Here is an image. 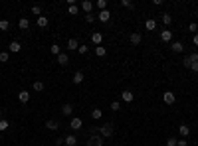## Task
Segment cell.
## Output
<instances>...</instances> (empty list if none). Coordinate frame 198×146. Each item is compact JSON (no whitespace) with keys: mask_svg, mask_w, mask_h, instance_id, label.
<instances>
[{"mask_svg":"<svg viewBox=\"0 0 198 146\" xmlns=\"http://www.w3.org/2000/svg\"><path fill=\"white\" fill-rule=\"evenodd\" d=\"M176 144H178V140H176L174 136H170V138L167 140V146H176Z\"/></svg>","mask_w":198,"mask_h":146,"instance_id":"obj_38","label":"cell"},{"mask_svg":"<svg viewBox=\"0 0 198 146\" xmlns=\"http://www.w3.org/2000/svg\"><path fill=\"white\" fill-rule=\"evenodd\" d=\"M176 146H188V142H186V138H180V140H178V144H176Z\"/></svg>","mask_w":198,"mask_h":146,"instance_id":"obj_43","label":"cell"},{"mask_svg":"<svg viewBox=\"0 0 198 146\" xmlns=\"http://www.w3.org/2000/svg\"><path fill=\"white\" fill-rule=\"evenodd\" d=\"M188 57H190V61H192V63H194V61H198V53H196V51H192Z\"/></svg>","mask_w":198,"mask_h":146,"instance_id":"obj_42","label":"cell"},{"mask_svg":"<svg viewBox=\"0 0 198 146\" xmlns=\"http://www.w3.org/2000/svg\"><path fill=\"white\" fill-rule=\"evenodd\" d=\"M95 55H97V57H105L107 55V50H105L103 46H95Z\"/></svg>","mask_w":198,"mask_h":146,"instance_id":"obj_22","label":"cell"},{"mask_svg":"<svg viewBox=\"0 0 198 146\" xmlns=\"http://www.w3.org/2000/svg\"><path fill=\"white\" fill-rule=\"evenodd\" d=\"M50 50H52V55H56V57L62 53V51H60V46H58V44H52V47H50Z\"/></svg>","mask_w":198,"mask_h":146,"instance_id":"obj_31","label":"cell"},{"mask_svg":"<svg viewBox=\"0 0 198 146\" xmlns=\"http://www.w3.org/2000/svg\"><path fill=\"white\" fill-rule=\"evenodd\" d=\"M129 40H131V44H133V46H139V44L143 42V38H141V34H139V32H131Z\"/></svg>","mask_w":198,"mask_h":146,"instance_id":"obj_9","label":"cell"},{"mask_svg":"<svg viewBox=\"0 0 198 146\" xmlns=\"http://www.w3.org/2000/svg\"><path fill=\"white\" fill-rule=\"evenodd\" d=\"M10 128V124H8V121L6 118H2V121H0V132H6Z\"/></svg>","mask_w":198,"mask_h":146,"instance_id":"obj_28","label":"cell"},{"mask_svg":"<svg viewBox=\"0 0 198 146\" xmlns=\"http://www.w3.org/2000/svg\"><path fill=\"white\" fill-rule=\"evenodd\" d=\"M36 24H38L40 28H46V26H48V18H46V16H40V18L36 20Z\"/></svg>","mask_w":198,"mask_h":146,"instance_id":"obj_26","label":"cell"},{"mask_svg":"<svg viewBox=\"0 0 198 146\" xmlns=\"http://www.w3.org/2000/svg\"><path fill=\"white\" fill-rule=\"evenodd\" d=\"M190 69H192L194 73H198V61H194V63H192V65H190Z\"/></svg>","mask_w":198,"mask_h":146,"instance_id":"obj_44","label":"cell"},{"mask_svg":"<svg viewBox=\"0 0 198 146\" xmlns=\"http://www.w3.org/2000/svg\"><path fill=\"white\" fill-rule=\"evenodd\" d=\"M163 24L170 26V24H173V16H170V14H163Z\"/></svg>","mask_w":198,"mask_h":146,"instance_id":"obj_29","label":"cell"},{"mask_svg":"<svg viewBox=\"0 0 198 146\" xmlns=\"http://www.w3.org/2000/svg\"><path fill=\"white\" fill-rule=\"evenodd\" d=\"M69 128H71V131H81V128H83V121L79 117H73L71 121H69Z\"/></svg>","mask_w":198,"mask_h":146,"instance_id":"obj_2","label":"cell"},{"mask_svg":"<svg viewBox=\"0 0 198 146\" xmlns=\"http://www.w3.org/2000/svg\"><path fill=\"white\" fill-rule=\"evenodd\" d=\"M58 63H60V65H67V63H69L67 53H60V55H58Z\"/></svg>","mask_w":198,"mask_h":146,"instance_id":"obj_20","label":"cell"},{"mask_svg":"<svg viewBox=\"0 0 198 146\" xmlns=\"http://www.w3.org/2000/svg\"><path fill=\"white\" fill-rule=\"evenodd\" d=\"M8 28H10V22H8V20H0V30L6 32Z\"/></svg>","mask_w":198,"mask_h":146,"instance_id":"obj_33","label":"cell"},{"mask_svg":"<svg viewBox=\"0 0 198 146\" xmlns=\"http://www.w3.org/2000/svg\"><path fill=\"white\" fill-rule=\"evenodd\" d=\"M182 65H184V67H188V69H190V65H192V61H190V57H188V55H186V57H184V61H182Z\"/></svg>","mask_w":198,"mask_h":146,"instance_id":"obj_40","label":"cell"},{"mask_svg":"<svg viewBox=\"0 0 198 146\" xmlns=\"http://www.w3.org/2000/svg\"><path fill=\"white\" fill-rule=\"evenodd\" d=\"M188 30H190V32H194V34H198V24H196V22L188 24Z\"/></svg>","mask_w":198,"mask_h":146,"instance_id":"obj_39","label":"cell"},{"mask_svg":"<svg viewBox=\"0 0 198 146\" xmlns=\"http://www.w3.org/2000/svg\"><path fill=\"white\" fill-rule=\"evenodd\" d=\"M77 12H79V8L76 6V4H69V6H67V14L69 16H76Z\"/></svg>","mask_w":198,"mask_h":146,"instance_id":"obj_25","label":"cell"},{"mask_svg":"<svg viewBox=\"0 0 198 146\" xmlns=\"http://www.w3.org/2000/svg\"><path fill=\"white\" fill-rule=\"evenodd\" d=\"M20 50H22L20 42H16V40H14V42H10V46H8V51H10V53H18Z\"/></svg>","mask_w":198,"mask_h":146,"instance_id":"obj_10","label":"cell"},{"mask_svg":"<svg viewBox=\"0 0 198 146\" xmlns=\"http://www.w3.org/2000/svg\"><path fill=\"white\" fill-rule=\"evenodd\" d=\"M91 42L95 46H101V42H103V34H101V32H93V34H91Z\"/></svg>","mask_w":198,"mask_h":146,"instance_id":"obj_11","label":"cell"},{"mask_svg":"<svg viewBox=\"0 0 198 146\" xmlns=\"http://www.w3.org/2000/svg\"><path fill=\"white\" fill-rule=\"evenodd\" d=\"M71 113H73V107L69 105V103H66V105L62 107V115L63 117H71Z\"/></svg>","mask_w":198,"mask_h":146,"instance_id":"obj_15","label":"cell"},{"mask_svg":"<svg viewBox=\"0 0 198 146\" xmlns=\"http://www.w3.org/2000/svg\"><path fill=\"white\" fill-rule=\"evenodd\" d=\"M83 79H85V77H83V71H76V73H73V79H71V81H73L76 85H81Z\"/></svg>","mask_w":198,"mask_h":146,"instance_id":"obj_14","label":"cell"},{"mask_svg":"<svg viewBox=\"0 0 198 146\" xmlns=\"http://www.w3.org/2000/svg\"><path fill=\"white\" fill-rule=\"evenodd\" d=\"M32 89L36 91V93H40V91H44V81H40V79H36L34 83H32Z\"/></svg>","mask_w":198,"mask_h":146,"instance_id":"obj_17","label":"cell"},{"mask_svg":"<svg viewBox=\"0 0 198 146\" xmlns=\"http://www.w3.org/2000/svg\"><path fill=\"white\" fill-rule=\"evenodd\" d=\"M145 28H147V30H154V28H157V22H154L153 18H149L147 22H145Z\"/></svg>","mask_w":198,"mask_h":146,"instance_id":"obj_27","label":"cell"},{"mask_svg":"<svg viewBox=\"0 0 198 146\" xmlns=\"http://www.w3.org/2000/svg\"><path fill=\"white\" fill-rule=\"evenodd\" d=\"M160 40H163L164 44H173V32H170V30H163V32H160Z\"/></svg>","mask_w":198,"mask_h":146,"instance_id":"obj_5","label":"cell"},{"mask_svg":"<svg viewBox=\"0 0 198 146\" xmlns=\"http://www.w3.org/2000/svg\"><path fill=\"white\" fill-rule=\"evenodd\" d=\"M87 146H103V138H101V134H93V136H89Z\"/></svg>","mask_w":198,"mask_h":146,"instance_id":"obj_3","label":"cell"},{"mask_svg":"<svg viewBox=\"0 0 198 146\" xmlns=\"http://www.w3.org/2000/svg\"><path fill=\"white\" fill-rule=\"evenodd\" d=\"M95 6H97L99 12H101V10H107V2H105V0H97V2H95Z\"/></svg>","mask_w":198,"mask_h":146,"instance_id":"obj_32","label":"cell"},{"mask_svg":"<svg viewBox=\"0 0 198 146\" xmlns=\"http://www.w3.org/2000/svg\"><path fill=\"white\" fill-rule=\"evenodd\" d=\"M56 146H63V138H58L56 140Z\"/></svg>","mask_w":198,"mask_h":146,"instance_id":"obj_45","label":"cell"},{"mask_svg":"<svg viewBox=\"0 0 198 146\" xmlns=\"http://www.w3.org/2000/svg\"><path fill=\"white\" fill-rule=\"evenodd\" d=\"M18 28H20V30H28V28H30V20H28V18H20Z\"/></svg>","mask_w":198,"mask_h":146,"instance_id":"obj_21","label":"cell"},{"mask_svg":"<svg viewBox=\"0 0 198 146\" xmlns=\"http://www.w3.org/2000/svg\"><path fill=\"white\" fill-rule=\"evenodd\" d=\"M63 144H67V146H77V136H76V134H66Z\"/></svg>","mask_w":198,"mask_h":146,"instance_id":"obj_7","label":"cell"},{"mask_svg":"<svg viewBox=\"0 0 198 146\" xmlns=\"http://www.w3.org/2000/svg\"><path fill=\"white\" fill-rule=\"evenodd\" d=\"M192 42H194V46H198V34L192 36Z\"/></svg>","mask_w":198,"mask_h":146,"instance_id":"obj_46","label":"cell"},{"mask_svg":"<svg viewBox=\"0 0 198 146\" xmlns=\"http://www.w3.org/2000/svg\"><path fill=\"white\" fill-rule=\"evenodd\" d=\"M174 101H176V97H174L173 91H164V93H163V103H167V105H173Z\"/></svg>","mask_w":198,"mask_h":146,"instance_id":"obj_4","label":"cell"},{"mask_svg":"<svg viewBox=\"0 0 198 146\" xmlns=\"http://www.w3.org/2000/svg\"><path fill=\"white\" fill-rule=\"evenodd\" d=\"M85 20H87V22H89V24H93V22H95V20H97V18H95V16H93V14H87V16H85Z\"/></svg>","mask_w":198,"mask_h":146,"instance_id":"obj_41","label":"cell"},{"mask_svg":"<svg viewBox=\"0 0 198 146\" xmlns=\"http://www.w3.org/2000/svg\"><path fill=\"white\" fill-rule=\"evenodd\" d=\"M77 51H79V53H81V55H85V53H87V51H89V47H87V46H85V44H79V47H77Z\"/></svg>","mask_w":198,"mask_h":146,"instance_id":"obj_35","label":"cell"},{"mask_svg":"<svg viewBox=\"0 0 198 146\" xmlns=\"http://www.w3.org/2000/svg\"><path fill=\"white\" fill-rule=\"evenodd\" d=\"M93 6H95V4H93V2H89V0H81V10H83L85 14H91Z\"/></svg>","mask_w":198,"mask_h":146,"instance_id":"obj_8","label":"cell"},{"mask_svg":"<svg viewBox=\"0 0 198 146\" xmlns=\"http://www.w3.org/2000/svg\"><path fill=\"white\" fill-rule=\"evenodd\" d=\"M0 136H2V132H0Z\"/></svg>","mask_w":198,"mask_h":146,"instance_id":"obj_48","label":"cell"},{"mask_svg":"<svg viewBox=\"0 0 198 146\" xmlns=\"http://www.w3.org/2000/svg\"><path fill=\"white\" fill-rule=\"evenodd\" d=\"M113 132H115L113 122H105L103 126H99V134H101V138H111V136H113Z\"/></svg>","mask_w":198,"mask_h":146,"instance_id":"obj_1","label":"cell"},{"mask_svg":"<svg viewBox=\"0 0 198 146\" xmlns=\"http://www.w3.org/2000/svg\"><path fill=\"white\" fill-rule=\"evenodd\" d=\"M18 101L20 103H28L30 101V93H28V91H20V93H18Z\"/></svg>","mask_w":198,"mask_h":146,"instance_id":"obj_19","label":"cell"},{"mask_svg":"<svg viewBox=\"0 0 198 146\" xmlns=\"http://www.w3.org/2000/svg\"><path fill=\"white\" fill-rule=\"evenodd\" d=\"M121 6H125V8H133L135 4H133L131 0H121Z\"/></svg>","mask_w":198,"mask_h":146,"instance_id":"obj_36","label":"cell"},{"mask_svg":"<svg viewBox=\"0 0 198 146\" xmlns=\"http://www.w3.org/2000/svg\"><path fill=\"white\" fill-rule=\"evenodd\" d=\"M133 99H135V95H133L131 91H123V93H121V101H125V103H131Z\"/></svg>","mask_w":198,"mask_h":146,"instance_id":"obj_16","label":"cell"},{"mask_svg":"<svg viewBox=\"0 0 198 146\" xmlns=\"http://www.w3.org/2000/svg\"><path fill=\"white\" fill-rule=\"evenodd\" d=\"M32 14L40 18V14H42V6H40V4H34V6H32Z\"/></svg>","mask_w":198,"mask_h":146,"instance_id":"obj_30","label":"cell"},{"mask_svg":"<svg viewBox=\"0 0 198 146\" xmlns=\"http://www.w3.org/2000/svg\"><path fill=\"white\" fill-rule=\"evenodd\" d=\"M101 117H103V113H101V109H93V111H91V118H93V121H99Z\"/></svg>","mask_w":198,"mask_h":146,"instance_id":"obj_24","label":"cell"},{"mask_svg":"<svg viewBox=\"0 0 198 146\" xmlns=\"http://www.w3.org/2000/svg\"><path fill=\"white\" fill-rule=\"evenodd\" d=\"M121 109V103L119 101H113V103H111V111H119Z\"/></svg>","mask_w":198,"mask_h":146,"instance_id":"obj_37","label":"cell"},{"mask_svg":"<svg viewBox=\"0 0 198 146\" xmlns=\"http://www.w3.org/2000/svg\"><path fill=\"white\" fill-rule=\"evenodd\" d=\"M97 20H99V22H109V20H111V12H109V10H101V12L97 14Z\"/></svg>","mask_w":198,"mask_h":146,"instance_id":"obj_6","label":"cell"},{"mask_svg":"<svg viewBox=\"0 0 198 146\" xmlns=\"http://www.w3.org/2000/svg\"><path fill=\"white\" fill-rule=\"evenodd\" d=\"M77 47H79L77 40H76V38H69V40H67V50H77Z\"/></svg>","mask_w":198,"mask_h":146,"instance_id":"obj_23","label":"cell"},{"mask_svg":"<svg viewBox=\"0 0 198 146\" xmlns=\"http://www.w3.org/2000/svg\"><path fill=\"white\" fill-rule=\"evenodd\" d=\"M178 132H180V136H182V138H186V136L190 134V128H188V124H180V126H178Z\"/></svg>","mask_w":198,"mask_h":146,"instance_id":"obj_18","label":"cell"},{"mask_svg":"<svg viewBox=\"0 0 198 146\" xmlns=\"http://www.w3.org/2000/svg\"><path fill=\"white\" fill-rule=\"evenodd\" d=\"M8 59H10V51H2V53H0V61H2V63H6Z\"/></svg>","mask_w":198,"mask_h":146,"instance_id":"obj_34","label":"cell"},{"mask_svg":"<svg viewBox=\"0 0 198 146\" xmlns=\"http://www.w3.org/2000/svg\"><path fill=\"white\" fill-rule=\"evenodd\" d=\"M170 50H173L174 53H182L184 51V46L180 44V42H173V44H170Z\"/></svg>","mask_w":198,"mask_h":146,"instance_id":"obj_13","label":"cell"},{"mask_svg":"<svg viewBox=\"0 0 198 146\" xmlns=\"http://www.w3.org/2000/svg\"><path fill=\"white\" fill-rule=\"evenodd\" d=\"M46 128H48V131H58V128H60V122L53 121V118H50V121H46Z\"/></svg>","mask_w":198,"mask_h":146,"instance_id":"obj_12","label":"cell"},{"mask_svg":"<svg viewBox=\"0 0 198 146\" xmlns=\"http://www.w3.org/2000/svg\"><path fill=\"white\" fill-rule=\"evenodd\" d=\"M4 115H6V111H0V121H2V118H6Z\"/></svg>","mask_w":198,"mask_h":146,"instance_id":"obj_47","label":"cell"}]
</instances>
